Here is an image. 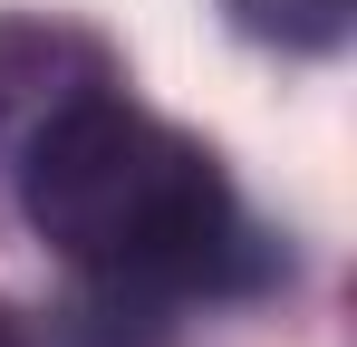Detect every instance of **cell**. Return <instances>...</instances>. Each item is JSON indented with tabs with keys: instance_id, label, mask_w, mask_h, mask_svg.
<instances>
[{
	"instance_id": "4",
	"label": "cell",
	"mask_w": 357,
	"mask_h": 347,
	"mask_svg": "<svg viewBox=\"0 0 357 347\" xmlns=\"http://www.w3.org/2000/svg\"><path fill=\"white\" fill-rule=\"evenodd\" d=\"M0 347H29V328L10 318V299H0Z\"/></svg>"
},
{
	"instance_id": "2",
	"label": "cell",
	"mask_w": 357,
	"mask_h": 347,
	"mask_svg": "<svg viewBox=\"0 0 357 347\" xmlns=\"http://www.w3.org/2000/svg\"><path fill=\"white\" fill-rule=\"evenodd\" d=\"M116 87V58L68 20H0V174L59 107Z\"/></svg>"
},
{
	"instance_id": "1",
	"label": "cell",
	"mask_w": 357,
	"mask_h": 347,
	"mask_svg": "<svg viewBox=\"0 0 357 347\" xmlns=\"http://www.w3.org/2000/svg\"><path fill=\"white\" fill-rule=\"evenodd\" d=\"M10 183H20L29 231L87 289H116L145 309L232 299V289H261L280 270V241L241 213L232 174L183 125L145 116L126 87L59 107L10 155Z\"/></svg>"
},
{
	"instance_id": "3",
	"label": "cell",
	"mask_w": 357,
	"mask_h": 347,
	"mask_svg": "<svg viewBox=\"0 0 357 347\" xmlns=\"http://www.w3.org/2000/svg\"><path fill=\"white\" fill-rule=\"evenodd\" d=\"M222 10H232L241 39L290 49V58H328V49H348V29H357V0H222Z\"/></svg>"
}]
</instances>
